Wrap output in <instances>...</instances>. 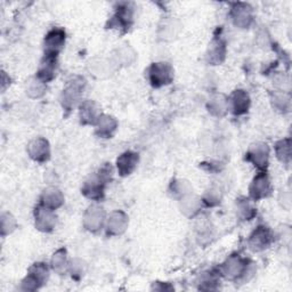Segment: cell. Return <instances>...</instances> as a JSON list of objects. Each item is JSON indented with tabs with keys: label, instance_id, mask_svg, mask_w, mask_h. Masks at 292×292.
<instances>
[{
	"label": "cell",
	"instance_id": "cell-1",
	"mask_svg": "<svg viewBox=\"0 0 292 292\" xmlns=\"http://www.w3.org/2000/svg\"><path fill=\"white\" fill-rule=\"evenodd\" d=\"M150 79L155 87L169 84L172 79L171 67L167 63L153 64L150 70Z\"/></svg>",
	"mask_w": 292,
	"mask_h": 292
},
{
	"label": "cell",
	"instance_id": "cell-2",
	"mask_svg": "<svg viewBox=\"0 0 292 292\" xmlns=\"http://www.w3.org/2000/svg\"><path fill=\"white\" fill-rule=\"evenodd\" d=\"M65 40V33L62 30H53L46 38V47H47V54L56 55L58 49Z\"/></svg>",
	"mask_w": 292,
	"mask_h": 292
},
{
	"label": "cell",
	"instance_id": "cell-3",
	"mask_svg": "<svg viewBox=\"0 0 292 292\" xmlns=\"http://www.w3.org/2000/svg\"><path fill=\"white\" fill-rule=\"evenodd\" d=\"M137 160H138V157H137V154L135 153L127 152L122 154L121 157L118 159V169L121 175H129V173L134 170Z\"/></svg>",
	"mask_w": 292,
	"mask_h": 292
},
{
	"label": "cell",
	"instance_id": "cell-4",
	"mask_svg": "<svg viewBox=\"0 0 292 292\" xmlns=\"http://www.w3.org/2000/svg\"><path fill=\"white\" fill-rule=\"evenodd\" d=\"M269 191V182L267 177L265 175H259L257 178H254L252 185L250 187L251 196L256 199H260L266 195Z\"/></svg>",
	"mask_w": 292,
	"mask_h": 292
},
{
	"label": "cell",
	"instance_id": "cell-5",
	"mask_svg": "<svg viewBox=\"0 0 292 292\" xmlns=\"http://www.w3.org/2000/svg\"><path fill=\"white\" fill-rule=\"evenodd\" d=\"M269 234L265 227H259V230L254 231V233L250 237V245L254 250H263L269 244Z\"/></svg>",
	"mask_w": 292,
	"mask_h": 292
},
{
	"label": "cell",
	"instance_id": "cell-6",
	"mask_svg": "<svg viewBox=\"0 0 292 292\" xmlns=\"http://www.w3.org/2000/svg\"><path fill=\"white\" fill-rule=\"evenodd\" d=\"M267 154L268 150L266 148V145H254L253 148L250 150L248 155L250 160H252L254 166L264 167L266 166L267 162Z\"/></svg>",
	"mask_w": 292,
	"mask_h": 292
},
{
	"label": "cell",
	"instance_id": "cell-7",
	"mask_svg": "<svg viewBox=\"0 0 292 292\" xmlns=\"http://www.w3.org/2000/svg\"><path fill=\"white\" fill-rule=\"evenodd\" d=\"M36 225L40 230L48 231L54 226L55 224V217L53 213L50 212L49 209H38L36 212Z\"/></svg>",
	"mask_w": 292,
	"mask_h": 292
},
{
	"label": "cell",
	"instance_id": "cell-8",
	"mask_svg": "<svg viewBox=\"0 0 292 292\" xmlns=\"http://www.w3.org/2000/svg\"><path fill=\"white\" fill-rule=\"evenodd\" d=\"M232 103H233V111L236 114L244 113L249 105L248 95L243 93L242 90H237L235 91V94L232 96Z\"/></svg>",
	"mask_w": 292,
	"mask_h": 292
},
{
	"label": "cell",
	"instance_id": "cell-9",
	"mask_svg": "<svg viewBox=\"0 0 292 292\" xmlns=\"http://www.w3.org/2000/svg\"><path fill=\"white\" fill-rule=\"evenodd\" d=\"M30 148V153H31V157L34 158L35 160H44V159H47L48 154H49V151H48V144L47 141L44 140V139H38L32 143Z\"/></svg>",
	"mask_w": 292,
	"mask_h": 292
},
{
	"label": "cell",
	"instance_id": "cell-10",
	"mask_svg": "<svg viewBox=\"0 0 292 292\" xmlns=\"http://www.w3.org/2000/svg\"><path fill=\"white\" fill-rule=\"evenodd\" d=\"M126 216L122 212H116L112 214L111 219L108 221V230L113 233H120L125 230L126 226Z\"/></svg>",
	"mask_w": 292,
	"mask_h": 292
},
{
	"label": "cell",
	"instance_id": "cell-11",
	"mask_svg": "<svg viewBox=\"0 0 292 292\" xmlns=\"http://www.w3.org/2000/svg\"><path fill=\"white\" fill-rule=\"evenodd\" d=\"M44 202L45 205H47L49 209L56 208L62 203V195L57 190L50 189L45 191L44 194Z\"/></svg>",
	"mask_w": 292,
	"mask_h": 292
},
{
	"label": "cell",
	"instance_id": "cell-12",
	"mask_svg": "<svg viewBox=\"0 0 292 292\" xmlns=\"http://www.w3.org/2000/svg\"><path fill=\"white\" fill-rule=\"evenodd\" d=\"M234 20L236 22V24L248 25L249 21L251 20L249 8L244 6V5H239L234 11Z\"/></svg>",
	"mask_w": 292,
	"mask_h": 292
},
{
	"label": "cell",
	"instance_id": "cell-13",
	"mask_svg": "<svg viewBox=\"0 0 292 292\" xmlns=\"http://www.w3.org/2000/svg\"><path fill=\"white\" fill-rule=\"evenodd\" d=\"M243 271V263L239 258H231L228 265H226V273L230 276H236Z\"/></svg>",
	"mask_w": 292,
	"mask_h": 292
},
{
	"label": "cell",
	"instance_id": "cell-14",
	"mask_svg": "<svg viewBox=\"0 0 292 292\" xmlns=\"http://www.w3.org/2000/svg\"><path fill=\"white\" fill-rule=\"evenodd\" d=\"M99 127L103 134L104 132H106V135H111V130L116 129V128H114L116 127L114 126V121L112 120V118H108V117H104L103 119H100Z\"/></svg>",
	"mask_w": 292,
	"mask_h": 292
}]
</instances>
